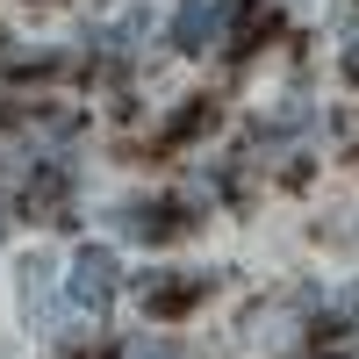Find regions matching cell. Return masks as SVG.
Returning a JSON list of instances; mask_svg holds the SVG:
<instances>
[{"label":"cell","instance_id":"cell-4","mask_svg":"<svg viewBox=\"0 0 359 359\" xmlns=\"http://www.w3.org/2000/svg\"><path fill=\"white\" fill-rule=\"evenodd\" d=\"M123 230L130 237H165L172 223H165V208H123Z\"/></svg>","mask_w":359,"mask_h":359},{"label":"cell","instance_id":"cell-3","mask_svg":"<svg viewBox=\"0 0 359 359\" xmlns=\"http://www.w3.org/2000/svg\"><path fill=\"white\" fill-rule=\"evenodd\" d=\"M22 309L36 316V323L57 316V273H50V259H29L22 266Z\"/></svg>","mask_w":359,"mask_h":359},{"label":"cell","instance_id":"cell-1","mask_svg":"<svg viewBox=\"0 0 359 359\" xmlns=\"http://www.w3.org/2000/svg\"><path fill=\"white\" fill-rule=\"evenodd\" d=\"M108 302H115V252L108 245H86L72 259V273H65V309L86 316V323H101Z\"/></svg>","mask_w":359,"mask_h":359},{"label":"cell","instance_id":"cell-2","mask_svg":"<svg viewBox=\"0 0 359 359\" xmlns=\"http://www.w3.org/2000/svg\"><path fill=\"white\" fill-rule=\"evenodd\" d=\"M237 22H245V0H180L172 43H180V50H223Z\"/></svg>","mask_w":359,"mask_h":359},{"label":"cell","instance_id":"cell-5","mask_svg":"<svg viewBox=\"0 0 359 359\" xmlns=\"http://www.w3.org/2000/svg\"><path fill=\"white\" fill-rule=\"evenodd\" d=\"M130 359H180V345H165V338H137Z\"/></svg>","mask_w":359,"mask_h":359}]
</instances>
